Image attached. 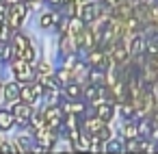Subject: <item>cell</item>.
Listing matches in <instances>:
<instances>
[{
    "label": "cell",
    "instance_id": "6da1fadb",
    "mask_svg": "<svg viewBox=\"0 0 158 154\" xmlns=\"http://www.w3.org/2000/svg\"><path fill=\"white\" fill-rule=\"evenodd\" d=\"M26 13H28V5L24 2V0H20V2H15V5H9V11H7V18L5 20H7V24L13 31H18L22 26V22H24Z\"/></svg>",
    "mask_w": 158,
    "mask_h": 154
},
{
    "label": "cell",
    "instance_id": "7a4b0ae2",
    "mask_svg": "<svg viewBox=\"0 0 158 154\" xmlns=\"http://www.w3.org/2000/svg\"><path fill=\"white\" fill-rule=\"evenodd\" d=\"M44 119H46V128H50V130H59L61 128V124H63V109L59 106V104H48L44 111Z\"/></svg>",
    "mask_w": 158,
    "mask_h": 154
},
{
    "label": "cell",
    "instance_id": "3957f363",
    "mask_svg": "<svg viewBox=\"0 0 158 154\" xmlns=\"http://www.w3.org/2000/svg\"><path fill=\"white\" fill-rule=\"evenodd\" d=\"M13 70H15V78H18V83H31L33 78H35V70H33V63L31 61H26V59H22V57H18L15 61H13Z\"/></svg>",
    "mask_w": 158,
    "mask_h": 154
},
{
    "label": "cell",
    "instance_id": "277c9868",
    "mask_svg": "<svg viewBox=\"0 0 158 154\" xmlns=\"http://www.w3.org/2000/svg\"><path fill=\"white\" fill-rule=\"evenodd\" d=\"M33 104H28V102H22V104H15L13 106V115H15V122L20 124V126H26V124H31V119H33V109H31Z\"/></svg>",
    "mask_w": 158,
    "mask_h": 154
},
{
    "label": "cell",
    "instance_id": "5b68a950",
    "mask_svg": "<svg viewBox=\"0 0 158 154\" xmlns=\"http://www.w3.org/2000/svg\"><path fill=\"white\" fill-rule=\"evenodd\" d=\"M100 15H102L100 5H95V2H87V5L80 7V15H78V18H80L85 24H91V22H95Z\"/></svg>",
    "mask_w": 158,
    "mask_h": 154
},
{
    "label": "cell",
    "instance_id": "8992f818",
    "mask_svg": "<svg viewBox=\"0 0 158 154\" xmlns=\"http://www.w3.org/2000/svg\"><path fill=\"white\" fill-rule=\"evenodd\" d=\"M78 44H80V48H85V50H93V46L98 44V31L85 26V31H82L80 37H78Z\"/></svg>",
    "mask_w": 158,
    "mask_h": 154
},
{
    "label": "cell",
    "instance_id": "52a82bcc",
    "mask_svg": "<svg viewBox=\"0 0 158 154\" xmlns=\"http://www.w3.org/2000/svg\"><path fill=\"white\" fill-rule=\"evenodd\" d=\"M35 137H37V143H39V145H44L46 150H52V145H54V141H56V130L44 128V130H39Z\"/></svg>",
    "mask_w": 158,
    "mask_h": 154
},
{
    "label": "cell",
    "instance_id": "ba28073f",
    "mask_svg": "<svg viewBox=\"0 0 158 154\" xmlns=\"http://www.w3.org/2000/svg\"><path fill=\"white\" fill-rule=\"evenodd\" d=\"M89 65L91 67H98V70H106L108 67V57L104 50H91L89 54Z\"/></svg>",
    "mask_w": 158,
    "mask_h": 154
},
{
    "label": "cell",
    "instance_id": "9c48e42d",
    "mask_svg": "<svg viewBox=\"0 0 158 154\" xmlns=\"http://www.w3.org/2000/svg\"><path fill=\"white\" fill-rule=\"evenodd\" d=\"M102 126H104V119H102V117H98V115H95V117H89V119L85 122V132L91 135V137H95V135L102 130Z\"/></svg>",
    "mask_w": 158,
    "mask_h": 154
},
{
    "label": "cell",
    "instance_id": "30bf717a",
    "mask_svg": "<svg viewBox=\"0 0 158 154\" xmlns=\"http://www.w3.org/2000/svg\"><path fill=\"white\" fill-rule=\"evenodd\" d=\"M128 57H130V52L126 50V46H121V44H115L113 46V61L117 65H126L128 63Z\"/></svg>",
    "mask_w": 158,
    "mask_h": 154
},
{
    "label": "cell",
    "instance_id": "8fae6325",
    "mask_svg": "<svg viewBox=\"0 0 158 154\" xmlns=\"http://www.w3.org/2000/svg\"><path fill=\"white\" fill-rule=\"evenodd\" d=\"M13 124H18L13 111H9V109H0V130H9Z\"/></svg>",
    "mask_w": 158,
    "mask_h": 154
},
{
    "label": "cell",
    "instance_id": "7c38bea8",
    "mask_svg": "<svg viewBox=\"0 0 158 154\" xmlns=\"http://www.w3.org/2000/svg\"><path fill=\"white\" fill-rule=\"evenodd\" d=\"M65 98L67 100H80L82 96H85V91H82V87L78 85V83H69V85H65Z\"/></svg>",
    "mask_w": 158,
    "mask_h": 154
},
{
    "label": "cell",
    "instance_id": "4fadbf2b",
    "mask_svg": "<svg viewBox=\"0 0 158 154\" xmlns=\"http://www.w3.org/2000/svg\"><path fill=\"white\" fill-rule=\"evenodd\" d=\"M145 50H147V41H145L141 35H134V39H132V48H130V54H132V57H141Z\"/></svg>",
    "mask_w": 158,
    "mask_h": 154
},
{
    "label": "cell",
    "instance_id": "5bb4252c",
    "mask_svg": "<svg viewBox=\"0 0 158 154\" xmlns=\"http://www.w3.org/2000/svg\"><path fill=\"white\" fill-rule=\"evenodd\" d=\"M20 85L18 83H7L5 85V91H2V96H5V100H9V102H13V100H20Z\"/></svg>",
    "mask_w": 158,
    "mask_h": 154
},
{
    "label": "cell",
    "instance_id": "9a60e30c",
    "mask_svg": "<svg viewBox=\"0 0 158 154\" xmlns=\"http://www.w3.org/2000/svg\"><path fill=\"white\" fill-rule=\"evenodd\" d=\"M56 22H61V15H59L56 11H48V13H44L41 20H39V24H41L44 28H52V26H56Z\"/></svg>",
    "mask_w": 158,
    "mask_h": 154
},
{
    "label": "cell",
    "instance_id": "2e32d148",
    "mask_svg": "<svg viewBox=\"0 0 158 154\" xmlns=\"http://www.w3.org/2000/svg\"><path fill=\"white\" fill-rule=\"evenodd\" d=\"M113 113H115V111H113V104H110V102L95 104V115H98V117H102L104 122H108V119L113 117Z\"/></svg>",
    "mask_w": 158,
    "mask_h": 154
},
{
    "label": "cell",
    "instance_id": "e0dca14e",
    "mask_svg": "<svg viewBox=\"0 0 158 154\" xmlns=\"http://www.w3.org/2000/svg\"><path fill=\"white\" fill-rule=\"evenodd\" d=\"M13 46H15V57H22L24 50H26L31 44H28V39H26L24 35H15V37H13Z\"/></svg>",
    "mask_w": 158,
    "mask_h": 154
},
{
    "label": "cell",
    "instance_id": "ac0fdd59",
    "mask_svg": "<svg viewBox=\"0 0 158 154\" xmlns=\"http://www.w3.org/2000/svg\"><path fill=\"white\" fill-rule=\"evenodd\" d=\"M72 78H74V72H72L69 67H61V70L56 72V83H59V85H63V87H65V85H69V83H72Z\"/></svg>",
    "mask_w": 158,
    "mask_h": 154
},
{
    "label": "cell",
    "instance_id": "d6986e66",
    "mask_svg": "<svg viewBox=\"0 0 158 154\" xmlns=\"http://www.w3.org/2000/svg\"><path fill=\"white\" fill-rule=\"evenodd\" d=\"M63 111L65 113H78V115H82L85 113V104L78 102V100H69V102L63 104Z\"/></svg>",
    "mask_w": 158,
    "mask_h": 154
},
{
    "label": "cell",
    "instance_id": "ffe728a7",
    "mask_svg": "<svg viewBox=\"0 0 158 154\" xmlns=\"http://www.w3.org/2000/svg\"><path fill=\"white\" fill-rule=\"evenodd\" d=\"M139 132H141V130H139L136 124H126V126H123V137H126V139H134V137H139Z\"/></svg>",
    "mask_w": 158,
    "mask_h": 154
},
{
    "label": "cell",
    "instance_id": "44dd1931",
    "mask_svg": "<svg viewBox=\"0 0 158 154\" xmlns=\"http://www.w3.org/2000/svg\"><path fill=\"white\" fill-rule=\"evenodd\" d=\"M134 113H136V104L134 102H123L121 104V115L123 117H132Z\"/></svg>",
    "mask_w": 158,
    "mask_h": 154
},
{
    "label": "cell",
    "instance_id": "7402d4cb",
    "mask_svg": "<svg viewBox=\"0 0 158 154\" xmlns=\"http://www.w3.org/2000/svg\"><path fill=\"white\" fill-rule=\"evenodd\" d=\"M31 148H33V143H31L28 137H20L18 139V152H31Z\"/></svg>",
    "mask_w": 158,
    "mask_h": 154
},
{
    "label": "cell",
    "instance_id": "603a6c76",
    "mask_svg": "<svg viewBox=\"0 0 158 154\" xmlns=\"http://www.w3.org/2000/svg\"><path fill=\"white\" fill-rule=\"evenodd\" d=\"M11 152H18V145L7 143V141H0V154H11Z\"/></svg>",
    "mask_w": 158,
    "mask_h": 154
},
{
    "label": "cell",
    "instance_id": "cb8c5ba5",
    "mask_svg": "<svg viewBox=\"0 0 158 154\" xmlns=\"http://www.w3.org/2000/svg\"><path fill=\"white\" fill-rule=\"evenodd\" d=\"M95 139H100L102 143H104V141H108V139H110V128H108V126H102V130L95 135Z\"/></svg>",
    "mask_w": 158,
    "mask_h": 154
},
{
    "label": "cell",
    "instance_id": "d4e9b609",
    "mask_svg": "<svg viewBox=\"0 0 158 154\" xmlns=\"http://www.w3.org/2000/svg\"><path fill=\"white\" fill-rule=\"evenodd\" d=\"M22 59H26V61H31V63H35V48H33V46H28V48L24 50V54H22Z\"/></svg>",
    "mask_w": 158,
    "mask_h": 154
},
{
    "label": "cell",
    "instance_id": "484cf974",
    "mask_svg": "<svg viewBox=\"0 0 158 154\" xmlns=\"http://www.w3.org/2000/svg\"><path fill=\"white\" fill-rule=\"evenodd\" d=\"M72 72H74V76H76V78H80V76H87V67H85V65H80V63H78V65H76Z\"/></svg>",
    "mask_w": 158,
    "mask_h": 154
},
{
    "label": "cell",
    "instance_id": "4316f807",
    "mask_svg": "<svg viewBox=\"0 0 158 154\" xmlns=\"http://www.w3.org/2000/svg\"><path fill=\"white\" fill-rule=\"evenodd\" d=\"M121 150H123V145L117 143V141H110V145L106 148V152H121Z\"/></svg>",
    "mask_w": 158,
    "mask_h": 154
},
{
    "label": "cell",
    "instance_id": "83f0119b",
    "mask_svg": "<svg viewBox=\"0 0 158 154\" xmlns=\"http://www.w3.org/2000/svg\"><path fill=\"white\" fill-rule=\"evenodd\" d=\"M50 72H52V70H50V65H48V63H41V65H39V72H37V74H50Z\"/></svg>",
    "mask_w": 158,
    "mask_h": 154
},
{
    "label": "cell",
    "instance_id": "f1b7e54d",
    "mask_svg": "<svg viewBox=\"0 0 158 154\" xmlns=\"http://www.w3.org/2000/svg\"><path fill=\"white\" fill-rule=\"evenodd\" d=\"M119 2H121V0H104V5H106V7H110V9H115Z\"/></svg>",
    "mask_w": 158,
    "mask_h": 154
},
{
    "label": "cell",
    "instance_id": "f546056e",
    "mask_svg": "<svg viewBox=\"0 0 158 154\" xmlns=\"http://www.w3.org/2000/svg\"><path fill=\"white\" fill-rule=\"evenodd\" d=\"M152 126H154V128H158V109L152 113Z\"/></svg>",
    "mask_w": 158,
    "mask_h": 154
},
{
    "label": "cell",
    "instance_id": "4dcf8cb0",
    "mask_svg": "<svg viewBox=\"0 0 158 154\" xmlns=\"http://www.w3.org/2000/svg\"><path fill=\"white\" fill-rule=\"evenodd\" d=\"M48 5H52V7H61L63 5V0H46Z\"/></svg>",
    "mask_w": 158,
    "mask_h": 154
},
{
    "label": "cell",
    "instance_id": "1f68e13d",
    "mask_svg": "<svg viewBox=\"0 0 158 154\" xmlns=\"http://www.w3.org/2000/svg\"><path fill=\"white\" fill-rule=\"evenodd\" d=\"M2 18H7V11H5V7H2V5H0V20H2Z\"/></svg>",
    "mask_w": 158,
    "mask_h": 154
},
{
    "label": "cell",
    "instance_id": "d6a6232c",
    "mask_svg": "<svg viewBox=\"0 0 158 154\" xmlns=\"http://www.w3.org/2000/svg\"><path fill=\"white\" fill-rule=\"evenodd\" d=\"M7 5H15V2H20V0H5Z\"/></svg>",
    "mask_w": 158,
    "mask_h": 154
},
{
    "label": "cell",
    "instance_id": "836d02e7",
    "mask_svg": "<svg viewBox=\"0 0 158 154\" xmlns=\"http://www.w3.org/2000/svg\"><path fill=\"white\" fill-rule=\"evenodd\" d=\"M2 50H5V46H0V59H2Z\"/></svg>",
    "mask_w": 158,
    "mask_h": 154
},
{
    "label": "cell",
    "instance_id": "e575fe53",
    "mask_svg": "<svg viewBox=\"0 0 158 154\" xmlns=\"http://www.w3.org/2000/svg\"><path fill=\"white\" fill-rule=\"evenodd\" d=\"M130 2H134V5H139V2H141V0H130Z\"/></svg>",
    "mask_w": 158,
    "mask_h": 154
},
{
    "label": "cell",
    "instance_id": "d590c367",
    "mask_svg": "<svg viewBox=\"0 0 158 154\" xmlns=\"http://www.w3.org/2000/svg\"><path fill=\"white\" fill-rule=\"evenodd\" d=\"M28 2H33V0H28Z\"/></svg>",
    "mask_w": 158,
    "mask_h": 154
}]
</instances>
